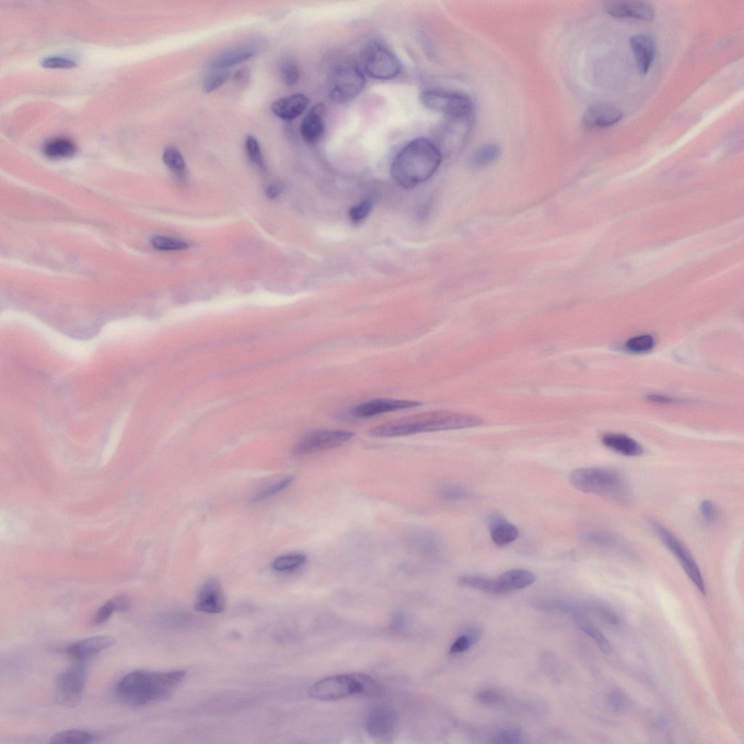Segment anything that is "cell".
I'll return each mask as SVG.
<instances>
[{
  "label": "cell",
  "instance_id": "cell-1",
  "mask_svg": "<svg viewBox=\"0 0 744 744\" xmlns=\"http://www.w3.org/2000/svg\"><path fill=\"white\" fill-rule=\"evenodd\" d=\"M185 676L183 670L151 672L137 670L125 676L117 683L118 700L130 707L140 708L170 699Z\"/></svg>",
  "mask_w": 744,
  "mask_h": 744
},
{
  "label": "cell",
  "instance_id": "cell-2",
  "mask_svg": "<svg viewBox=\"0 0 744 744\" xmlns=\"http://www.w3.org/2000/svg\"><path fill=\"white\" fill-rule=\"evenodd\" d=\"M442 157L441 149L431 141L425 138L414 139L394 159L392 175L402 187L414 188L435 174Z\"/></svg>",
  "mask_w": 744,
  "mask_h": 744
},
{
  "label": "cell",
  "instance_id": "cell-3",
  "mask_svg": "<svg viewBox=\"0 0 744 744\" xmlns=\"http://www.w3.org/2000/svg\"><path fill=\"white\" fill-rule=\"evenodd\" d=\"M481 424V419L474 415L445 411L433 412L389 422L371 429L369 434L378 437H403L469 428Z\"/></svg>",
  "mask_w": 744,
  "mask_h": 744
},
{
  "label": "cell",
  "instance_id": "cell-4",
  "mask_svg": "<svg viewBox=\"0 0 744 744\" xmlns=\"http://www.w3.org/2000/svg\"><path fill=\"white\" fill-rule=\"evenodd\" d=\"M569 481L579 491L591 495L625 501L629 497L627 480L620 472L603 467H586L571 472Z\"/></svg>",
  "mask_w": 744,
  "mask_h": 744
},
{
  "label": "cell",
  "instance_id": "cell-5",
  "mask_svg": "<svg viewBox=\"0 0 744 744\" xmlns=\"http://www.w3.org/2000/svg\"><path fill=\"white\" fill-rule=\"evenodd\" d=\"M381 688L370 676L345 674L331 676L313 684L309 690L312 698L320 701H335L350 696L377 697Z\"/></svg>",
  "mask_w": 744,
  "mask_h": 744
},
{
  "label": "cell",
  "instance_id": "cell-6",
  "mask_svg": "<svg viewBox=\"0 0 744 744\" xmlns=\"http://www.w3.org/2000/svg\"><path fill=\"white\" fill-rule=\"evenodd\" d=\"M366 86V78L357 63L344 61L332 69L329 79V95L334 103L344 104L356 98Z\"/></svg>",
  "mask_w": 744,
  "mask_h": 744
},
{
  "label": "cell",
  "instance_id": "cell-7",
  "mask_svg": "<svg viewBox=\"0 0 744 744\" xmlns=\"http://www.w3.org/2000/svg\"><path fill=\"white\" fill-rule=\"evenodd\" d=\"M362 58L366 73L376 79H394L402 70L398 57L380 39H373L367 42L363 50Z\"/></svg>",
  "mask_w": 744,
  "mask_h": 744
},
{
  "label": "cell",
  "instance_id": "cell-8",
  "mask_svg": "<svg viewBox=\"0 0 744 744\" xmlns=\"http://www.w3.org/2000/svg\"><path fill=\"white\" fill-rule=\"evenodd\" d=\"M420 101L427 109L441 113L449 119L470 117L473 111L471 100L465 95L439 89L421 93Z\"/></svg>",
  "mask_w": 744,
  "mask_h": 744
},
{
  "label": "cell",
  "instance_id": "cell-9",
  "mask_svg": "<svg viewBox=\"0 0 744 744\" xmlns=\"http://www.w3.org/2000/svg\"><path fill=\"white\" fill-rule=\"evenodd\" d=\"M88 669L84 662H77L58 676L55 685V699L67 708L77 706L81 702L87 683Z\"/></svg>",
  "mask_w": 744,
  "mask_h": 744
},
{
  "label": "cell",
  "instance_id": "cell-10",
  "mask_svg": "<svg viewBox=\"0 0 744 744\" xmlns=\"http://www.w3.org/2000/svg\"><path fill=\"white\" fill-rule=\"evenodd\" d=\"M651 527L667 548L677 558L690 580L703 595L706 586L701 570L692 554L681 541L660 522L652 521Z\"/></svg>",
  "mask_w": 744,
  "mask_h": 744
},
{
  "label": "cell",
  "instance_id": "cell-11",
  "mask_svg": "<svg viewBox=\"0 0 744 744\" xmlns=\"http://www.w3.org/2000/svg\"><path fill=\"white\" fill-rule=\"evenodd\" d=\"M354 433L342 430H320L302 437L293 449L295 456L312 454L340 447L350 441Z\"/></svg>",
  "mask_w": 744,
  "mask_h": 744
},
{
  "label": "cell",
  "instance_id": "cell-12",
  "mask_svg": "<svg viewBox=\"0 0 744 744\" xmlns=\"http://www.w3.org/2000/svg\"><path fill=\"white\" fill-rule=\"evenodd\" d=\"M397 716L394 710L385 705H378L369 712L366 720L368 734L373 738L385 741L392 738L397 728Z\"/></svg>",
  "mask_w": 744,
  "mask_h": 744
},
{
  "label": "cell",
  "instance_id": "cell-13",
  "mask_svg": "<svg viewBox=\"0 0 744 744\" xmlns=\"http://www.w3.org/2000/svg\"><path fill=\"white\" fill-rule=\"evenodd\" d=\"M226 598L224 588L217 579H210L201 587L195 603L197 612L208 614L224 612Z\"/></svg>",
  "mask_w": 744,
  "mask_h": 744
},
{
  "label": "cell",
  "instance_id": "cell-14",
  "mask_svg": "<svg viewBox=\"0 0 744 744\" xmlns=\"http://www.w3.org/2000/svg\"><path fill=\"white\" fill-rule=\"evenodd\" d=\"M417 401L379 398L363 402L354 407L351 413L359 418H369L382 414L410 410L419 407Z\"/></svg>",
  "mask_w": 744,
  "mask_h": 744
},
{
  "label": "cell",
  "instance_id": "cell-15",
  "mask_svg": "<svg viewBox=\"0 0 744 744\" xmlns=\"http://www.w3.org/2000/svg\"><path fill=\"white\" fill-rule=\"evenodd\" d=\"M115 638L108 635H98L74 642L66 649L68 656L77 662H86L116 644Z\"/></svg>",
  "mask_w": 744,
  "mask_h": 744
},
{
  "label": "cell",
  "instance_id": "cell-16",
  "mask_svg": "<svg viewBox=\"0 0 744 744\" xmlns=\"http://www.w3.org/2000/svg\"><path fill=\"white\" fill-rule=\"evenodd\" d=\"M261 45L256 43L243 44L231 47L218 54L210 63V69L228 70L229 68L256 57Z\"/></svg>",
  "mask_w": 744,
  "mask_h": 744
},
{
  "label": "cell",
  "instance_id": "cell-17",
  "mask_svg": "<svg viewBox=\"0 0 744 744\" xmlns=\"http://www.w3.org/2000/svg\"><path fill=\"white\" fill-rule=\"evenodd\" d=\"M606 11L615 18L651 22L655 17L653 7L642 1H617L608 3Z\"/></svg>",
  "mask_w": 744,
  "mask_h": 744
},
{
  "label": "cell",
  "instance_id": "cell-18",
  "mask_svg": "<svg viewBox=\"0 0 744 744\" xmlns=\"http://www.w3.org/2000/svg\"><path fill=\"white\" fill-rule=\"evenodd\" d=\"M623 117L622 111L617 107L605 104H598L590 107L584 113V125L593 129L612 127L620 122Z\"/></svg>",
  "mask_w": 744,
  "mask_h": 744
},
{
  "label": "cell",
  "instance_id": "cell-19",
  "mask_svg": "<svg viewBox=\"0 0 744 744\" xmlns=\"http://www.w3.org/2000/svg\"><path fill=\"white\" fill-rule=\"evenodd\" d=\"M326 107L323 104L313 107L302 121L300 134L308 144H316L324 137Z\"/></svg>",
  "mask_w": 744,
  "mask_h": 744
},
{
  "label": "cell",
  "instance_id": "cell-20",
  "mask_svg": "<svg viewBox=\"0 0 744 744\" xmlns=\"http://www.w3.org/2000/svg\"><path fill=\"white\" fill-rule=\"evenodd\" d=\"M584 542L620 553L628 557H635V552L624 539L619 535L605 531H590L582 536Z\"/></svg>",
  "mask_w": 744,
  "mask_h": 744
},
{
  "label": "cell",
  "instance_id": "cell-21",
  "mask_svg": "<svg viewBox=\"0 0 744 744\" xmlns=\"http://www.w3.org/2000/svg\"><path fill=\"white\" fill-rule=\"evenodd\" d=\"M630 46L641 75H646L653 64L656 52L654 39L649 35H637L630 40Z\"/></svg>",
  "mask_w": 744,
  "mask_h": 744
},
{
  "label": "cell",
  "instance_id": "cell-22",
  "mask_svg": "<svg viewBox=\"0 0 744 744\" xmlns=\"http://www.w3.org/2000/svg\"><path fill=\"white\" fill-rule=\"evenodd\" d=\"M309 104V100L305 95L294 94L275 100L272 109L281 120L292 121L305 111Z\"/></svg>",
  "mask_w": 744,
  "mask_h": 744
},
{
  "label": "cell",
  "instance_id": "cell-23",
  "mask_svg": "<svg viewBox=\"0 0 744 744\" xmlns=\"http://www.w3.org/2000/svg\"><path fill=\"white\" fill-rule=\"evenodd\" d=\"M488 524L493 543L499 547L509 545L518 538L519 532L516 527L501 515L490 516Z\"/></svg>",
  "mask_w": 744,
  "mask_h": 744
},
{
  "label": "cell",
  "instance_id": "cell-24",
  "mask_svg": "<svg viewBox=\"0 0 744 744\" xmlns=\"http://www.w3.org/2000/svg\"><path fill=\"white\" fill-rule=\"evenodd\" d=\"M602 442L607 448L623 456H638L644 453V449L635 440L623 434H605Z\"/></svg>",
  "mask_w": 744,
  "mask_h": 744
},
{
  "label": "cell",
  "instance_id": "cell-25",
  "mask_svg": "<svg viewBox=\"0 0 744 744\" xmlns=\"http://www.w3.org/2000/svg\"><path fill=\"white\" fill-rule=\"evenodd\" d=\"M131 605V600L127 596H116L99 608L93 616L91 623L93 626L102 625L107 622L114 613L128 612Z\"/></svg>",
  "mask_w": 744,
  "mask_h": 744
},
{
  "label": "cell",
  "instance_id": "cell-26",
  "mask_svg": "<svg viewBox=\"0 0 744 744\" xmlns=\"http://www.w3.org/2000/svg\"><path fill=\"white\" fill-rule=\"evenodd\" d=\"M499 580L506 594L531 586L536 582V578L529 571L514 569L504 573Z\"/></svg>",
  "mask_w": 744,
  "mask_h": 744
},
{
  "label": "cell",
  "instance_id": "cell-27",
  "mask_svg": "<svg viewBox=\"0 0 744 744\" xmlns=\"http://www.w3.org/2000/svg\"><path fill=\"white\" fill-rule=\"evenodd\" d=\"M502 155L500 146L488 144L479 147L471 155L469 164L474 170H481L497 162Z\"/></svg>",
  "mask_w": 744,
  "mask_h": 744
},
{
  "label": "cell",
  "instance_id": "cell-28",
  "mask_svg": "<svg viewBox=\"0 0 744 744\" xmlns=\"http://www.w3.org/2000/svg\"><path fill=\"white\" fill-rule=\"evenodd\" d=\"M77 148L75 143L66 138L59 137L48 141L44 147V153L49 159L61 160L75 155Z\"/></svg>",
  "mask_w": 744,
  "mask_h": 744
},
{
  "label": "cell",
  "instance_id": "cell-29",
  "mask_svg": "<svg viewBox=\"0 0 744 744\" xmlns=\"http://www.w3.org/2000/svg\"><path fill=\"white\" fill-rule=\"evenodd\" d=\"M458 583L465 587L477 589L489 594H505L499 580L487 579L475 576L462 577Z\"/></svg>",
  "mask_w": 744,
  "mask_h": 744
},
{
  "label": "cell",
  "instance_id": "cell-30",
  "mask_svg": "<svg viewBox=\"0 0 744 744\" xmlns=\"http://www.w3.org/2000/svg\"><path fill=\"white\" fill-rule=\"evenodd\" d=\"M307 561L306 555L290 553L276 558L272 564V567L275 571L280 573L292 572L305 565Z\"/></svg>",
  "mask_w": 744,
  "mask_h": 744
},
{
  "label": "cell",
  "instance_id": "cell-31",
  "mask_svg": "<svg viewBox=\"0 0 744 744\" xmlns=\"http://www.w3.org/2000/svg\"><path fill=\"white\" fill-rule=\"evenodd\" d=\"M98 737L86 731L67 730L59 732L50 738V743L55 744H77L90 743L94 742Z\"/></svg>",
  "mask_w": 744,
  "mask_h": 744
},
{
  "label": "cell",
  "instance_id": "cell-32",
  "mask_svg": "<svg viewBox=\"0 0 744 744\" xmlns=\"http://www.w3.org/2000/svg\"><path fill=\"white\" fill-rule=\"evenodd\" d=\"M163 161L170 170L179 177H183L186 172V164L180 151L173 147L166 148L163 153Z\"/></svg>",
  "mask_w": 744,
  "mask_h": 744
},
{
  "label": "cell",
  "instance_id": "cell-33",
  "mask_svg": "<svg viewBox=\"0 0 744 744\" xmlns=\"http://www.w3.org/2000/svg\"><path fill=\"white\" fill-rule=\"evenodd\" d=\"M279 73L283 82L289 87L295 86L300 77L297 63L290 57L281 60L279 63Z\"/></svg>",
  "mask_w": 744,
  "mask_h": 744
},
{
  "label": "cell",
  "instance_id": "cell-34",
  "mask_svg": "<svg viewBox=\"0 0 744 744\" xmlns=\"http://www.w3.org/2000/svg\"><path fill=\"white\" fill-rule=\"evenodd\" d=\"M580 628L596 642L601 651L606 655L612 652L610 642L603 633L594 626L584 621L582 618L577 619Z\"/></svg>",
  "mask_w": 744,
  "mask_h": 744
},
{
  "label": "cell",
  "instance_id": "cell-35",
  "mask_svg": "<svg viewBox=\"0 0 744 744\" xmlns=\"http://www.w3.org/2000/svg\"><path fill=\"white\" fill-rule=\"evenodd\" d=\"M230 77L228 70L210 69L203 82V88L206 93H212L223 86Z\"/></svg>",
  "mask_w": 744,
  "mask_h": 744
},
{
  "label": "cell",
  "instance_id": "cell-36",
  "mask_svg": "<svg viewBox=\"0 0 744 744\" xmlns=\"http://www.w3.org/2000/svg\"><path fill=\"white\" fill-rule=\"evenodd\" d=\"M295 481L293 476H287L278 482L263 489L255 497L252 499L254 502H261L277 495L285 489L290 487Z\"/></svg>",
  "mask_w": 744,
  "mask_h": 744
},
{
  "label": "cell",
  "instance_id": "cell-37",
  "mask_svg": "<svg viewBox=\"0 0 744 744\" xmlns=\"http://www.w3.org/2000/svg\"><path fill=\"white\" fill-rule=\"evenodd\" d=\"M150 243L154 248L160 251H181L189 247V245L183 240L164 235L154 236Z\"/></svg>",
  "mask_w": 744,
  "mask_h": 744
},
{
  "label": "cell",
  "instance_id": "cell-38",
  "mask_svg": "<svg viewBox=\"0 0 744 744\" xmlns=\"http://www.w3.org/2000/svg\"><path fill=\"white\" fill-rule=\"evenodd\" d=\"M437 494L440 499L446 502L458 501L470 496V493L465 487L455 484L444 485L440 487Z\"/></svg>",
  "mask_w": 744,
  "mask_h": 744
},
{
  "label": "cell",
  "instance_id": "cell-39",
  "mask_svg": "<svg viewBox=\"0 0 744 744\" xmlns=\"http://www.w3.org/2000/svg\"><path fill=\"white\" fill-rule=\"evenodd\" d=\"M655 345L653 337L649 334H642L630 338L626 343V348L633 352L644 353L651 351Z\"/></svg>",
  "mask_w": 744,
  "mask_h": 744
},
{
  "label": "cell",
  "instance_id": "cell-40",
  "mask_svg": "<svg viewBox=\"0 0 744 744\" xmlns=\"http://www.w3.org/2000/svg\"><path fill=\"white\" fill-rule=\"evenodd\" d=\"M245 147L247 155L251 162L255 164L261 169V170L264 171L265 169V163L258 140L252 137V135H248L245 140Z\"/></svg>",
  "mask_w": 744,
  "mask_h": 744
},
{
  "label": "cell",
  "instance_id": "cell-41",
  "mask_svg": "<svg viewBox=\"0 0 744 744\" xmlns=\"http://www.w3.org/2000/svg\"><path fill=\"white\" fill-rule=\"evenodd\" d=\"M608 704L616 713L627 711L630 706L628 697L619 690H613L607 697Z\"/></svg>",
  "mask_w": 744,
  "mask_h": 744
},
{
  "label": "cell",
  "instance_id": "cell-42",
  "mask_svg": "<svg viewBox=\"0 0 744 744\" xmlns=\"http://www.w3.org/2000/svg\"><path fill=\"white\" fill-rule=\"evenodd\" d=\"M371 210V201L366 199L353 206L349 211V216L352 222L359 223L368 216Z\"/></svg>",
  "mask_w": 744,
  "mask_h": 744
},
{
  "label": "cell",
  "instance_id": "cell-43",
  "mask_svg": "<svg viewBox=\"0 0 744 744\" xmlns=\"http://www.w3.org/2000/svg\"><path fill=\"white\" fill-rule=\"evenodd\" d=\"M41 64L49 69H71L76 65V62L69 58L49 56L44 59Z\"/></svg>",
  "mask_w": 744,
  "mask_h": 744
},
{
  "label": "cell",
  "instance_id": "cell-44",
  "mask_svg": "<svg viewBox=\"0 0 744 744\" xmlns=\"http://www.w3.org/2000/svg\"><path fill=\"white\" fill-rule=\"evenodd\" d=\"M700 513L704 521L709 524L715 522L720 515L718 506L713 502L709 500L702 502Z\"/></svg>",
  "mask_w": 744,
  "mask_h": 744
},
{
  "label": "cell",
  "instance_id": "cell-45",
  "mask_svg": "<svg viewBox=\"0 0 744 744\" xmlns=\"http://www.w3.org/2000/svg\"><path fill=\"white\" fill-rule=\"evenodd\" d=\"M478 701L486 706H496L503 704L504 697L499 692L492 690H484L478 693Z\"/></svg>",
  "mask_w": 744,
  "mask_h": 744
},
{
  "label": "cell",
  "instance_id": "cell-46",
  "mask_svg": "<svg viewBox=\"0 0 744 744\" xmlns=\"http://www.w3.org/2000/svg\"><path fill=\"white\" fill-rule=\"evenodd\" d=\"M495 739V742L498 743H520L522 742V734L516 729L505 730L499 732Z\"/></svg>",
  "mask_w": 744,
  "mask_h": 744
},
{
  "label": "cell",
  "instance_id": "cell-47",
  "mask_svg": "<svg viewBox=\"0 0 744 744\" xmlns=\"http://www.w3.org/2000/svg\"><path fill=\"white\" fill-rule=\"evenodd\" d=\"M473 641L470 636L463 635L455 640L451 647V654L461 653L470 649Z\"/></svg>",
  "mask_w": 744,
  "mask_h": 744
},
{
  "label": "cell",
  "instance_id": "cell-48",
  "mask_svg": "<svg viewBox=\"0 0 744 744\" xmlns=\"http://www.w3.org/2000/svg\"><path fill=\"white\" fill-rule=\"evenodd\" d=\"M598 612L600 617L607 623L617 625L619 622V617L614 611L610 610V608L600 607Z\"/></svg>",
  "mask_w": 744,
  "mask_h": 744
},
{
  "label": "cell",
  "instance_id": "cell-49",
  "mask_svg": "<svg viewBox=\"0 0 744 744\" xmlns=\"http://www.w3.org/2000/svg\"><path fill=\"white\" fill-rule=\"evenodd\" d=\"M285 189V185L282 182H275L270 184L267 190L266 195L270 199H274L279 196Z\"/></svg>",
  "mask_w": 744,
  "mask_h": 744
},
{
  "label": "cell",
  "instance_id": "cell-50",
  "mask_svg": "<svg viewBox=\"0 0 744 744\" xmlns=\"http://www.w3.org/2000/svg\"><path fill=\"white\" fill-rule=\"evenodd\" d=\"M648 400L653 403H671L674 402V400L668 396L662 395H649L647 397Z\"/></svg>",
  "mask_w": 744,
  "mask_h": 744
},
{
  "label": "cell",
  "instance_id": "cell-51",
  "mask_svg": "<svg viewBox=\"0 0 744 744\" xmlns=\"http://www.w3.org/2000/svg\"><path fill=\"white\" fill-rule=\"evenodd\" d=\"M657 724L658 728H660L662 731L667 729V722L664 717L658 718L657 720Z\"/></svg>",
  "mask_w": 744,
  "mask_h": 744
},
{
  "label": "cell",
  "instance_id": "cell-52",
  "mask_svg": "<svg viewBox=\"0 0 744 744\" xmlns=\"http://www.w3.org/2000/svg\"><path fill=\"white\" fill-rule=\"evenodd\" d=\"M403 623V619L401 615H396L393 621L394 628L397 629L402 627Z\"/></svg>",
  "mask_w": 744,
  "mask_h": 744
}]
</instances>
